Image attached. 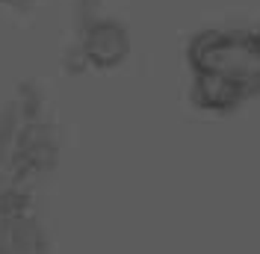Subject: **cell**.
Returning a JSON list of instances; mask_svg holds the SVG:
<instances>
[{
    "instance_id": "7a4b0ae2",
    "label": "cell",
    "mask_w": 260,
    "mask_h": 254,
    "mask_svg": "<svg viewBox=\"0 0 260 254\" xmlns=\"http://www.w3.org/2000/svg\"><path fill=\"white\" fill-rule=\"evenodd\" d=\"M77 45H80L83 56L92 68L110 71V68H118L127 59L130 36L113 18H92L83 24V36Z\"/></svg>"
},
{
    "instance_id": "3957f363",
    "label": "cell",
    "mask_w": 260,
    "mask_h": 254,
    "mask_svg": "<svg viewBox=\"0 0 260 254\" xmlns=\"http://www.w3.org/2000/svg\"><path fill=\"white\" fill-rule=\"evenodd\" d=\"M192 104L204 112H234L248 95L240 80L219 71H192Z\"/></svg>"
},
{
    "instance_id": "6da1fadb",
    "label": "cell",
    "mask_w": 260,
    "mask_h": 254,
    "mask_svg": "<svg viewBox=\"0 0 260 254\" xmlns=\"http://www.w3.org/2000/svg\"><path fill=\"white\" fill-rule=\"evenodd\" d=\"M192 71H219L240 80L248 95L260 92V45L254 33L240 30H201L186 45Z\"/></svg>"
},
{
    "instance_id": "277c9868",
    "label": "cell",
    "mask_w": 260,
    "mask_h": 254,
    "mask_svg": "<svg viewBox=\"0 0 260 254\" xmlns=\"http://www.w3.org/2000/svg\"><path fill=\"white\" fill-rule=\"evenodd\" d=\"M254 39H257V45H260V30H257V33H254Z\"/></svg>"
}]
</instances>
